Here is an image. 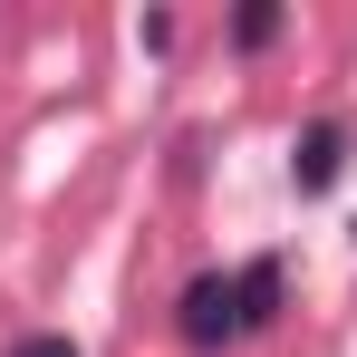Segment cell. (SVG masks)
Masks as SVG:
<instances>
[{"mask_svg":"<svg viewBox=\"0 0 357 357\" xmlns=\"http://www.w3.org/2000/svg\"><path fill=\"white\" fill-rule=\"evenodd\" d=\"M174 328H183V348H232L241 338V280L232 271H203V280H193V290L174 299Z\"/></svg>","mask_w":357,"mask_h":357,"instance_id":"obj_1","label":"cell"},{"mask_svg":"<svg viewBox=\"0 0 357 357\" xmlns=\"http://www.w3.org/2000/svg\"><path fill=\"white\" fill-rule=\"evenodd\" d=\"M338 165H348V126L319 116V126L290 145V183H299V193H328V183H338Z\"/></svg>","mask_w":357,"mask_h":357,"instance_id":"obj_2","label":"cell"},{"mask_svg":"<svg viewBox=\"0 0 357 357\" xmlns=\"http://www.w3.org/2000/svg\"><path fill=\"white\" fill-rule=\"evenodd\" d=\"M241 328H271L280 319V261H241Z\"/></svg>","mask_w":357,"mask_h":357,"instance_id":"obj_3","label":"cell"},{"mask_svg":"<svg viewBox=\"0 0 357 357\" xmlns=\"http://www.w3.org/2000/svg\"><path fill=\"white\" fill-rule=\"evenodd\" d=\"M280 20H290L280 0H241V10H232V49H271V39H280Z\"/></svg>","mask_w":357,"mask_h":357,"instance_id":"obj_4","label":"cell"},{"mask_svg":"<svg viewBox=\"0 0 357 357\" xmlns=\"http://www.w3.org/2000/svg\"><path fill=\"white\" fill-rule=\"evenodd\" d=\"M10 357H77V348H68L59 328H29V338H20V348H10Z\"/></svg>","mask_w":357,"mask_h":357,"instance_id":"obj_5","label":"cell"}]
</instances>
